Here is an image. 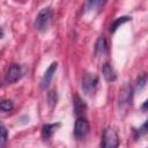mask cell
I'll use <instances>...</instances> for the list:
<instances>
[{
    "label": "cell",
    "mask_w": 148,
    "mask_h": 148,
    "mask_svg": "<svg viewBox=\"0 0 148 148\" xmlns=\"http://www.w3.org/2000/svg\"><path fill=\"white\" fill-rule=\"evenodd\" d=\"M57 68H58V64L57 62H52L50 65V67L46 69V72L44 73V75L42 77V82H40V87L43 89H45L46 87H49V84L51 83V81L53 79V75H54Z\"/></svg>",
    "instance_id": "cell-7"
},
{
    "label": "cell",
    "mask_w": 148,
    "mask_h": 148,
    "mask_svg": "<svg viewBox=\"0 0 148 148\" xmlns=\"http://www.w3.org/2000/svg\"><path fill=\"white\" fill-rule=\"evenodd\" d=\"M74 110H75V113H76L77 117H81V114H83L86 112V110H87L86 103L79 96L74 97Z\"/></svg>",
    "instance_id": "cell-10"
},
{
    "label": "cell",
    "mask_w": 148,
    "mask_h": 148,
    "mask_svg": "<svg viewBox=\"0 0 148 148\" xmlns=\"http://www.w3.org/2000/svg\"><path fill=\"white\" fill-rule=\"evenodd\" d=\"M59 126H60V123H57V124H45L43 126V128H42V133H43L44 139L45 140L50 139Z\"/></svg>",
    "instance_id": "cell-9"
},
{
    "label": "cell",
    "mask_w": 148,
    "mask_h": 148,
    "mask_svg": "<svg viewBox=\"0 0 148 148\" xmlns=\"http://www.w3.org/2000/svg\"><path fill=\"white\" fill-rule=\"evenodd\" d=\"M106 47H108V45H106V39H105L103 36L99 37V38L97 39L96 44H95V52H96V54H102V53H104V52L106 51Z\"/></svg>",
    "instance_id": "cell-11"
},
{
    "label": "cell",
    "mask_w": 148,
    "mask_h": 148,
    "mask_svg": "<svg viewBox=\"0 0 148 148\" xmlns=\"http://www.w3.org/2000/svg\"><path fill=\"white\" fill-rule=\"evenodd\" d=\"M22 76V68L18 64H12L9 68L7 69V73L5 75V81L7 83H15L18 81Z\"/></svg>",
    "instance_id": "cell-3"
},
{
    "label": "cell",
    "mask_w": 148,
    "mask_h": 148,
    "mask_svg": "<svg viewBox=\"0 0 148 148\" xmlns=\"http://www.w3.org/2000/svg\"><path fill=\"white\" fill-rule=\"evenodd\" d=\"M88 132H89L88 120L83 117H77V119L75 121V126H74V135L77 139H82L87 135Z\"/></svg>",
    "instance_id": "cell-4"
},
{
    "label": "cell",
    "mask_w": 148,
    "mask_h": 148,
    "mask_svg": "<svg viewBox=\"0 0 148 148\" xmlns=\"http://www.w3.org/2000/svg\"><path fill=\"white\" fill-rule=\"evenodd\" d=\"M7 138H8L7 128L3 125H1V148H5V145L7 142Z\"/></svg>",
    "instance_id": "cell-16"
},
{
    "label": "cell",
    "mask_w": 148,
    "mask_h": 148,
    "mask_svg": "<svg viewBox=\"0 0 148 148\" xmlns=\"http://www.w3.org/2000/svg\"><path fill=\"white\" fill-rule=\"evenodd\" d=\"M148 133V119L135 131V138H140V136H142V135H145V134H147Z\"/></svg>",
    "instance_id": "cell-14"
},
{
    "label": "cell",
    "mask_w": 148,
    "mask_h": 148,
    "mask_svg": "<svg viewBox=\"0 0 148 148\" xmlns=\"http://www.w3.org/2000/svg\"><path fill=\"white\" fill-rule=\"evenodd\" d=\"M104 5V1H89L87 7L88 9H99Z\"/></svg>",
    "instance_id": "cell-17"
},
{
    "label": "cell",
    "mask_w": 148,
    "mask_h": 148,
    "mask_svg": "<svg viewBox=\"0 0 148 148\" xmlns=\"http://www.w3.org/2000/svg\"><path fill=\"white\" fill-rule=\"evenodd\" d=\"M13 108H14V105H13V102H12L10 99H3V101H1V103H0V109H1L3 112L12 111Z\"/></svg>",
    "instance_id": "cell-13"
},
{
    "label": "cell",
    "mask_w": 148,
    "mask_h": 148,
    "mask_svg": "<svg viewBox=\"0 0 148 148\" xmlns=\"http://www.w3.org/2000/svg\"><path fill=\"white\" fill-rule=\"evenodd\" d=\"M130 20H131V17H128V16H121V17H118V18H117L116 21H113L112 24L110 25V32H114L119 25H121L123 23H125V22H127V21H130Z\"/></svg>",
    "instance_id": "cell-12"
},
{
    "label": "cell",
    "mask_w": 148,
    "mask_h": 148,
    "mask_svg": "<svg viewBox=\"0 0 148 148\" xmlns=\"http://www.w3.org/2000/svg\"><path fill=\"white\" fill-rule=\"evenodd\" d=\"M142 109H143V110H148V98H147L146 102L142 104Z\"/></svg>",
    "instance_id": "cell-19"
},
{
    "label": "cell",
    "mask_w": 148,
    "mask_h": 148,
    "mask_svg": "<svg viewBox=\"0 0 148 148\" xmlns=\"http://www.w3.org/2000/svg\"><path fill=\"white\" fill-rule=\"evenodd\" d=\"M118 146L119 136L117 132L111 127L105 128L102 138V148H118Z\"/></svg>",
    "instance_id": "cell-2"
},
{
    "label": "cell",
    "mask_w": 148,
    "mask_h": 148,
    "mask_svg": "<svg viewBox=\"0 0 148 148\" xmlns=\"http://www.w3.org/2000/svg\"><path fill=\"white\" fill-rule=\"evenodd\" d=\"M102 73H103V76L106 81L109 82H113L116 79H117V75H116V72L113 69V67L111 66L110 62H105L103 65V68H102Z\"/></svg>",
    "instance_id": "cell-8"
},
{
    "label": "cell",
    "mask_w": 148,
    "mask_h": 148,
    "mask_svg": "<svg viewBox=\"0 0 148 148\" xmlns=\"http://www.w3.org/2000/svg\"><path fill=\"white\" fill-rule=\"evenodd\" d=\"M98 83V77L92 73H87L82 79V89L86 94H90Z\"/></svg>",
    "instance_id": "cell-5"
},
{
    "label": "cell",
    "mask_w": 148,
    "mask_h": 148,
    "mask_svg": "<svg viewBox=\"0 0 148 148\" xmlns=\"http://www.w3.org/2000/svg\"><path fill=\"white\" fill-rule=\"evenodd\" d=\"M47 101H49V104H50L51 106H53V105L57 103V91H56V90H51V91L49 92Z\"/></svg>",
    "instance_id": "cell-18"
},
{
    "label": "cell",
    "mask_w": 148,
    "mask_h": 148,
    "mask_svg": "<svg viewBox=\"0 0 148 148\" xmlns=\"http://www.w3.org/2000/svg\"><path fill=\"white\" fill-rule=\"evenodd\" d=\"M146 83H147V75L143 73V74L139 75V77L136 79V88L139 90H141L146 86Z\"/></svg>",
    "instance_id": "cell-15"
},
{
    "label": "cell",
    "mask_w": 148,
    "mask_h": 148,
    "mask_svg": "<svg viewBox=\"0 0 148 148\" xmlns=\"http://www.w3.org/2000/svg\"><path fill=\"white\" fill-rule=\"evenodd\" d=\"M132 87L131 84H125L121 90H120V94H119V106L120 108H124V106H128L131 104V101H132Z\"/></svg>",
    "instance_id": "cell-6"
},
{
    "label": "cell",
    "mask_w": 148,
    "mask_h": 148,
    "mask_svg": "<svg viewBox=\"0 0 148 148\" xmlns=\"http://www.w3.org/2000/svg\"><path fill=\"white\" fill-rule=\"evenodd\" d=\"M51 18H52V9L50 7H46V8H43L36 16V20H35V27L38 31H45L49 25H50V22H51Z\"/></svg>",
    "instance_id": "cell-1"
}]
</instances>
